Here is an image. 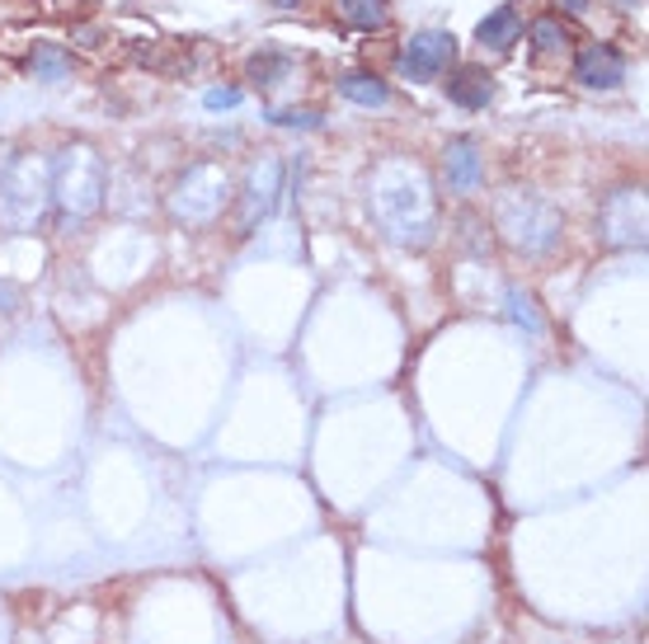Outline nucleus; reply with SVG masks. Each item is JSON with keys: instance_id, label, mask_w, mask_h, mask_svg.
I'll use <instances>...</instances> for the list:
<instances>
[{"instance_id": "obj_13", "label": "nucleus", "mask_w": 649, "mask_h": 644, "mask_svg": "<svg viewBox=\"0 0 649 644\" xmlns=\"http://www.w3.org/2000/svg\"><path fill=\"white\" fill-rule=\"evenodd\" d=\"M556 5L569 10V14H583V10H589V0H556Z\"/></svg>"}, {"instance_id": "obj_2", "label": "nucleus", "mask_w": 649, "mask_h": 644, "mask_svg": "<svg viewBox=\"0 0 649 644\" xmlns=\"http://www.w3.org/2000/svg\"><path fill=\"white\" fill-rule=\"evenodd\" d=\"M57 194H61V202H67V212H76V216H85V212H94L100 208V194H104V169H100V161H85V175H71V165H67V155L57 161Z\"/></svg>"}, {"instance_id": "obj_8", "label": "nucleus", "mask_w": 649, "mask_h": 644, "mask_svg": "<svg viewBox=\"0 0 649 644\" xmlns=\"http://www.w3.org/2000/svg\"><path fill=\"white\" fill-rule=\"evenodd\" d=\"M339 14H344V24H354V28H382L386 24V0H335Z\"/></svg>"}, {"instance_id": "obj_5", "label": "nucleus", "mask_w": 649, "mask_h": 644, "mask_svg": "<svg viewBox=\"0 0 649 644\" xmlns=\"http://www.w3.org/2000/svg\"><path fill=\"white\" fill-rule=\"evenodd\" d=\"M339 94H344V99H354V104H362V108H386L391 104L386 81H382V75H368V71L339 75Z\"/></svg>"}, {"instance_id": "obj_11", "label": "nucleus", "mask_w": 649, "mask_h": 644, "mask_svg": "<svg viewBox=\"0 0 649 644\" xmlns=\"http://www.w3.org/2000/svg\"><path fill=\"white\" fill-rule=\"evenodd\" d=\"M202 104H208V108H235V104H241V90H208V94H202Z\"/></svg>"}, {"instance_id": "obj_3", "label": "nucleus", "mask_w": 649, "mask_h": 644, "mask_svg": "<svg viewBox=\"0 0 649 644\" xmlns=\"http://www.w3.org/2000/svg\"><path fill=\"white\" fill-rule=\"evenodd\" d=\"M575 81L589 85V90H612V85L626 81V61H622V52H616V47L589 43V47H583V52L575 57Z\"/></svg>"}, {"instance_id": "obj_9", "label": "nucleus", "mask_w": 649, "mask_h": 644, "mask_svg": "<svg viewBox=\"0 0 649 644\" xmlns=\"http://www.w3.org/2000/svg\"><path fill=\"white\" fill-rule=\"evenodd\" d=\"M532 43H536V52H542V57H565L569 34H565L556 20H536L532 24Z\"/></svg>"}, {"instance_id": "obj_7", "label": "nucleus", "mask_w": 649, "mask_h": 644, "mask_svg": "<svg viewBox=\"0 0 649 644\" xmlns=\"http://www.w3.org/2000/svg\"><path fill=\"white\" fill-rule=\"evenodd\" d=\"M448 94L462 108H485L489 104V94H495V85H489V75L476 71V67H466V71H456L452 81H448Z\"/></svg>"}, {"instance_id": "obj_14", "label": "nucleus", "mask_w": 649, "mask_h": 644, "mask_svg": "<svg viewBox=\"0 0 649 644\" xmlns=\"http://www.w3.org/2000/svg\"><path fill=\"white\" fill-rule=\"evenodd\" d=\"M274 5H282V10H297V5H302V0H274Z\"/></svg>"}, {"instance_id": "obj_6", "label": "nucleus", "mask_w": 649, "mask_h": 644, "mask_svg": "<svg viewBox=\"0 0 649 644\" xmlns=\"http://www.w3.org/2000/svg\"><path fill=\"white\" fill-rule=\"evenodd\" d=\"M480 47H495V52H509V47L518 43V10L513 5H499L495 14H485L480 28H476Z\"/></svg>"}, {"instance_id": "obj_10", "label": "nucleus", "mask_w": 649, "mask_h": 644, "mask_svg": "<svg viewBox=\"0 0 649 644\" xmlns=\"http://www.w3.org/2000/svg\"><path fill=\"white\" fill-rule=\"evenodd\" d=\"M278 128H321V114H311V108H282L274 114Z\"/></svg>"}, {"instance_id": "obj_12", "label": "nucleus", "mask_w": 649, "mask_h": 644, "mask_svg": "<svg viewBox=\"0 0 649 644\" xmlns=\"http://www.w3.org/2000/svg\"><path fill=\"white\" fill-rule=\"evenodd\" d=\"M38 75H47V81H57L61 75V57L47 47V52H38Z\"/></svg>"}, {"instance_id": "obj_1", "label": "nucleus", "mask_w": 649, "mask_h": 644, "mask_svg": "<svg viewBox=\"0 0 649 644\" xmlns=\"http://www.w3.org/2000/svg\"><path fill=\"white\" fill-rule=\"evenodd\" d=\"M456 52V38L442 34V28H424V34H415L405 43L401 52V71L409 75V81H438L442 71H448V61Z\"/></svg>"}, {"instance_id": "obj_4", "label": "nucleus", "mask_w": 649, "mask_h": 644, "mask_svg": "<svg viewBox=\"0 0 649 644\" xmlns=\"http://www.w3.org/2000/svg\"><path fill=\"white\" fill-rule=\"evenodd\" d=\"M480 175H485V165H480L476 141L456 137L452 147H448V188H452V194H476Z\"/></svg>"}]
</instances>
